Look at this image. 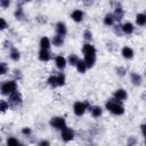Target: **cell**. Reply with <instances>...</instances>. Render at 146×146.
<instances>
[{
  "label": "cell",
  "mask_w": 146,
  "mask_h": 146,
  "mask_svg": "<svg viewBox=\"0 0 146 146\" xmlns=\"http://www.w3.org/2000/svg\"><path fill=\"white\" fill-rule=\"evenodd\" d=\"M82 54H83V60L87 65L88 68H91L94 67V65L96 64V55H97V51H96V48L94 44H91L90 42H84L82 44Z\"/></svg>",
  "instance_id": "1"
},
{
  "label": "cell",
  "mask_w": 146,
  "mask_h": 146,
  "mask_svg": "<svg viewBox=\"0 0 146 146\" xmlns=\"http://www.w3.org/2000/svg\"><path fill=\"white\" fill-rule=\"evenodd\" d=\"M105 107H106V110H107L111 114L116 115V116L123 115L124 112H125L122 102H121V100H117V99H115V98L108 99V100L106 102V104H105Z\"/></svg>",
  "instance_id": "2"
},
{
  "label": "cell",
  "mask_w": 146,
  "mask_h": 146,
  "mask_svg": "<svg viewBox=\"0 0 146 146\" xmlns=\"http://www.w3.org/2000/svg\"><path fill=\"white\" fill-rule=\"evenodd\" d=\"M17 90V81L16 80H6L0 84V92L5 96L10 95Z\"/></svg>",
  "instance_id": "3"
},
{
  "label": "cell",
  "mask_w": 146,
  "mask_h": 146,
  "mask_svg": "<svg viewBox=\"0 0 146 146\" xmlns=\"http://www.w3.org/2000/svg\"><path fill=\"white\" fill-rule=\"evenodd\" d=\"M89 103L88 102H75L73 104V113L76 116H82L89 108Z\"/></svg>",
  "instance_id": "4"
},
{
  "label": "cell",
  "mask_w": 146,
  "mask_h": 146,
  "mask_svg": "<svg viewBox=\"0 0 146 146\" xmlns=\"http://www.w3.org/2000/svg\"><path fill=\"white\" fill-rule=\"evenodd\" d=\"M49 124L51 128H54L55 130H62L63 128L66 127V120L63 116H52L49 121Z\"/></svg>",
  "instance_id": "5"
},
{
  "label": "cell",
  "mask_w": 146,
  "mask_h": 146,
  "mask_svg": "<svg viewBox=\"0 0 146 146\" xmlns=\"http://www.w3.org/2000/svg\"><path fill=\"white\" fill-rule=\"evenodd\" d=\"M74 137H75V131H74L72 128H70V127L66 125L65 128H63V129L60 130V138H62L63 141L68 143V141L73 140Z\"/></svg>",
  "instance_id": "6"
},
{
  "label": "cell",
  "mask_w": 146,
  "mask_h": 146,
  "mask_svg": "<svg viewBox=\"0 0 146 146\" xmlns=\"http://www.w3.org/2000/svg\"><path fill=\"white\" fill-rule=\"evenodd\" d=\"M22 102H23V97H22V94L18 90H15L10 95H8V103H9V105L18 106V105L22 104Z\"/></svg>",
  "instance_id": "7"
},
{
  "label": "cell",
  "mask_w": 146,
  "mask_h": 146,
  "mask_svg": "<svg viewBox=\"0 0 146 146\" xmlns=\"http://www.w3.org/2000/svg\"><path fill=\"white\" fill-rule=\"evenodd\" d=\"M121 55H122V57H123L124 59L131 60V59L135 57V51H133V49H132L131 47L124 46V47L121 49Z\"/></svg>",
  "instance_id": "8"
},
{
  "label": "cell",
  "mask_w": 146,
  "mask_h": 146,
  "mask_svg": "<svg viewBox=\"0 0 146 146\" xmlns=\"http://www.w3.org/2000/svg\"><path fill=\"white\" fill-rule=\"evenodd\" d=\"M121 31H122V34L131 35L135 32V25L131 22H125L121 25Z\"/></svg>",
  "instance_id": "9"
},
{
  "label": "cell",
  "mask_w": 146,
  "mask_h": 146,
  "mask_svg": "<svg viewBox=\"0 0 146 146\" xmlns=\"http://www.w3.org/2000/svg\"><path fill=\"white\" fill-rule=\"evenodd\" d=\"M113 98L123 102V100H125V99L128 98V92H127L125 89H123V88H119V89H116V90L113 92Z\"/></svg>",
  "instance_id": "10"
},
{
  "label": "cell",
  "mask_w": 146,
  "mask_h": 146,
  "mask_svg": "<svg viewBox=\"0 0 146 146\" xmlns=\"http://www.w3.org/2000/svg\"><path fill=\"white\" fill-rule=\"evenodd\" d=\"M55 65H56V67L58 68V70H65V67L67 66V60H66V58L64 57V56H62V55H58V56H56L55 57Z\"/></svg>",
  "instance_id": "11"
},
{
  "label": "cell",
  "mask_w": 146,
  "mask_h": 146,
  "mask_svg": "<svg viewBox=\"0 0 146 146\" xmlns=\"http://www.w3.org/2000/svg\"><path fill=\"white\" fill-rule=\"evenodd\" d=\"M55 30H56V34H59L62 36H65L67 34V26L64 22H57L55 25Z\"/></svg>",
  "instance_id": "12"
},
{
  "label": "cell",
  "mask_w": 146,
  "mask_h": 146,
  "mask_svg": "<svg viewBox=\"0 0 146 146\" xmlns=\"http://www.w3.org/2000/svg\"><path fill=\"white\" fill-rule=\"evenodd\" d=\"M130 81L133 86L139 87V86L143 84V76L137 72H131L130 73Z\"/></svg>",
  "instance_id": "13"
},
{
  "label": "cell",
  "mask_w": 146,
  "mask_h": 146,
  "mask_svg": "<svg viewBox=\"0 0 146 146\" xmlns=\"http://www.w3.org/2000/svg\"><path fill=\"white\" fill-rule=\"evenodd\" d=\"M83 17H84V13L81 10V9H74L72 13H71V18L73 19V22L75 23H80L83 21Z\"/></svg>",
  "instance_id": "14"
},
{
  "label": "cell",
  "mask_w": 146,
  "mask_h": 146,
  "mask_svg": "<svg viewBox=\"0 0 146 146\" xmlns=\"http://www.w3.org/2000/svg\"><path fill=\"white\" fill-rule=\"evenodd\" d=\"M88 110L90 111V114H91L95 119H98V117H100V116L103 115V108H102L100 106H98V105H92V106L90 105Z\"/></svg>",
  "instance_id": "15"
},
{
  "label": "cell",
  "mask_w": 146,
  "mask_h": 146,
  "mask_svg": "<svg viewBox=\"0 0 146 146\" xmlns=\"http://www.w3.org/2000/svg\"><path fill=\"white\" fill-rule=\"evenodd\" d=\"M38 58H39V60L46 63V62L50 60L51 54H50V51L47 50V49H40V50H39V54H38Z\"/></svg>",
  "instance_id": "16"
},
{
  "label": "cell",
  "mask_w": 146,
  "mask_h": 146,
  "mask_svg": "<svg viewBox=\"0 0 146 146\" xmlns=\"http://www.w3.org/2000/svg\"><path fill=\"white\" fill-rule=\"evenodd\" d=\"M112 14H113L114 19H115L116 22H121V21H122V18H123V16H124V10H123V8H122V7L116 6V7H115V9H114V13H112Z\"/></svg>",
  "instance_id": "17"
},
{
  "label": "cell",
  "mask_w": 146,
  "mask_h": 146,
  "mask_svg": "<svg viewBox=\"0 0 146 146\" xmlns=\"http://www.w3.org/2000/svg\"><path fill=\"white\" fill-rule=\"evenodd\" d=\"M39 46H40V49H47L49 50L50 47H51V40L48 38V36H42L39 41Z\"/></svg>",
  "instance_id": "18"
},
{
  "label": "cell",
  "mask_w": 146,
  "mask_h": 146,
  "mask_svg": "<svg viewBox=\"0 0 146 146\" xmlns=\"http://www.w3.org/2000/svg\"><path fill=\"white\" fill-rule=\"evenodd\" d=\"M9 58L14 62H18L21 59V52L17 48L15 47H10V50H9Z\"/></svg>",
  "instance_id": "19"
},
{
  "label": "cell",
  "mask_w": 146,
  "mask_h": 146,
  "mask_svg": "<svg viewBox=\"0 0 146 146\" xmlns=\"http://www.w3.org/2000/svg\"><path fill=\"white\" fill-rule=\"evenodd\" d=\"M14 16H15V18H16L17 21H24V19H25L26 16H25L23 6L17 5V8H16V10H15V13H14Z\"/></svg>",
  "instance_id": "20"
},
{
  "label": "cell",
  "mask_w": 146,
  "mask_h": 146,
  "mask_svg": "<svg viewBox=\"0 0 146 146\" xmlns=\"http://www.w3.org/2000/svg\"><path fill=\"white\" fill-rule=\"evenodd\" d=\"M103 23H104V25H106V26H113L114 23H115V19H114L113 14H112V13H107V14L104 16V18H103Z\"/></svg>",
  "instance_id": "21"
},
{
  "label": "cell",
  "mask_w": 146,
  "mask_h": 146,
  "mask_svg": "<svg viewBox=\"0 0 146 146\" xmlns=\"http://www.w3.org/2000/svg\"><path fill=\"white\" fill-rule=\"evenodd\" d=\"M64 38L65 36H62L59 34H55L51 39V44L55 47H62L64 44Z\"/></svg>",
  "instance_id": "22"
},
{
  "label": "cell",
  "mask_w": 146,
  "mask_h": 146,
  "mask_svg": "<svg viewBox=\"0 0 146 146\" xmlns=\"http://www.w3.org/2000/svg\"><path fill=\"white\" fill-rule=\"evenodd\" d=\"M135 21H136V24H137L138 26H141V27H143V26L146 25V15H145L144 13H139V14L136 15Z\"/></svg>",
  "instance_id": "23"
},
{
  "label": "cell",
  "mask_w": 146,
  "mask_h": 146,
  "mask_svg": "<svg viewBox=\"0 0 146 146\" xmlns=\"http://www.w3.org/2000/svg\"><path fill=\"white\" fill-rule=\"evenodd\" d=\"M75 68H76V71H78L79 73H81V74L86 73V71L88 70V67H87V65H86V63H84L83 59H79V62H78L76 65H75Z\"/></svg>",
  "instance_id": "24"
},
{
  "label": "cell",
  "mask_w": 146,
  "mask_h": 146,
  "mask_svg": "<svg viewBox=\"0 0 146 146\" xmlns=\"http://www.w3.org/2000/svg\"><path fill=\"white\" fill-rule=\"evenodd\" d=\"M79 57H78V55L76 54H71V55H68V57L66 58V60H67V65H71V66H75L76 65V63L79 62Z\"/></svg>",
  "instance_id": "25"
},
{
  "label": "cell",
  "mask_w": 146,
  "mask_h": 146,
  "mask_svg": "<svg viewBox=\"0 0 146 146\" xmlns=\"http://www.w3.org/2000/svg\"><path fill=\"white\" fill-rule=\"evenodd\" d=\"M47 83H48L51 88H57V87H58V83H57V76H56L55 74L48 76V79H47Z\"/></svg>",
  "instance_id": "26"
},
{
  "label": "cell",
  "mask_w": 146,
  "mask_h": 146,
  "mask_svg": "<svg viewBox=\"0 0 146 146\" xmlns=\"http://www.w3.org/2000/svg\"><path fill=\"white\" fill-rule=\"evenodd\" d=\"M57 76V83H58V87H63L65 83H66V76L64 73H58L56 74Z\"/></svg>",
  "instance_id": "27"
},
{
  "label": "cell",
  "mask_w": 146,
  "mask_h": 146,
  "mask_svg": "<svg viewBox=\"0 0 146 146\" xmlns=\"http://www.w3.org/2000/svg\"><path fill=\"white\" fill-rule=\"evenodd\" d=\"M9 110V103L8 100L0 99V113H6Z\"/></svg>",
  "instance_id": "28"
},
{
  "label": "cell",
  "mask_w": 146,
  "mask_h": 146,
  "mask_svg": "<svg viewBox=\"0 0 146 146\" xmlns=\"http://www.w3.org/2000/svg\"><path fill=\"white\" fill-rule=\"evenodd\" d=\"M82 36H83V39H84V41L86 42H90L91 40H92V32L90 31V30H84L83 31V34H82Z\"/></svg>",
  "instance_id": "29"
},
{
  "label": "cell",
  "mask_w": 146,
  "mask_h": 146,
  "mask_svg": "<svg viewBox=\"0 0 146 146\" xmlns=\"http://www.w3.org/2000/svg\"><path fill=\"white\" fill-rule=\"evenodd\" d=\"M8 71H9V67H8L7 63L1 62V63H0V75H5V74H7Z\"/></svg>",
  "instance_id": "30"
},
{
  "label": "cell",
  "mask_w": 146,
  "mask_h": 146,
  "mask_svg": "<svg viewBox=\"0 0 146 146\" xmlns=\"http://www.w3.org/2000/svg\"><path fill=\"white\" fill-rule=\"evenodd\" d=\"M115 73H116V75H119V76H124V75L127 74V68H125L124 66H117V67L115 68Z\"/></svg>",
  "instance_id": "31"
},
{
  "label": "cell",
  "mask_w": 146,
  "mask_h": 146,
  "mask_svg": "<svg viewBox=\"0 0 146 146\" xmlns=\"http://www.w3.org/2000/svg\"><path fill=\"white\" fill-rule=\"evenodd\" d=\"M21 132H22V135H23L24 137H31V136H32V129H31L30 127H24V128H22Z\"/></svg>",
  "instance_id": "32"
},
{
  "label": "cell",
  "mask_w": 146,
  "mask_h": 146,
  "mask_svg": "<svg viewBox=\"0 0 146 146\" xmlns=\"http://www.w3.org/2000/svg\"><path fill=\"white\" fill-rule=\"evenodd\" d=\"M21 141L15 137H8L7 138V145H19Z\"/></svg>",
  "instance_id": "33"
},
{
  "label": "cell",
  "mask_w": 146,
  "mask_h": 146,
  "mask_svg": "<svg viewBox=\"0 0 146 146\" xmlns=\"http://www.w3.org/2000/svg\"><path fill=\"white\" fill-rule=\"evenodd\" d=\"M7 29H8V22L3 17H0V31L7 30Z\"/></svg>",
  "instance_id": "34"
},
{
  "label": "cell",
  "mask_w": 146,
  "mask_h": 146,
  "mask_svg": "<svg viewBox=\"0 0 146 146\" xmlns=\"http://www.w3.org/2000/svg\"><path fill=\"white\" fill-rule=\"evenodd\" d=\"M10 3H11V1H10V0H0V7H1V8H3V9L9 8Z\"/></svg>",
  "instance_id": "35"
},
{
  "label": "cell",
  "mask_w": 146,
  "mask_h": 146,
  "mask_svg": "<svg viewBox=\"0 0 146 146\" xmlns=\"http://www.w3.org/2000/svg\"><path fill=\"white\" fill-rule=\"evenodd\" d=\"M38 145H39V146H49V145H50V143H49L48 140L43 139V140H40V141L38 143Z\"/></svg>",
  "instance_id": "36"
},
{
  "label": "cell",
  "mask_w": 146,
  "mask_h": 146,
  "mask_svg": "<svg viewBox=\"0 0 146 146\" xmlns=\"http://www.w3.org/2000/svg\"><path fill=\"white\" fill-rule=\"evenodd\" d=\"M135 144H137V139L135 137H130L128 139V145H135Z\"/></svg>",
  "instance_id": "37"
},
{
  "label": "cell",
  "mask_w": 146,
  "mask_h": 146,
  "mask_svg": "<svg viewBox=\"0 0 146 146\" xmlns=\"http://www.w3.org/2000/svg\"><path fill=\"white\" fill-rule=\"evenodd\" d=\"M114 31H115V33H116V34L121 35V34H122V31H121V25H120V26H119V25H116V26L114 27Z\"/></svg>",
  "instance_id": "38"
},
{
  "label": "cell",
  "mask_w": 146,
  "mask_h": 146,
  "mask_svg": "<svg viewBox=\"0 0 146 146\" xmlns=\"http://www.w3.org/2000/svg\"><path fill=\"white\" fill-rule=\"evenodd\" d=\"M140 130H141V135H143V137H145V136H146V133H145V123H143V124L140 125Z\"/></svg>",
  "instance_id": "39"
},
{
  "label": "cell",
  "mask_w": 146,
  "mask_h": 146,
  "mask_svg": "<svg viewBox=\"0 0 146 146\" xmlns=\"http://www.w3.org/2000/svg\"><path fill=\"white\" fill-rule=\"evenodd\" d=\"M82 2L86 5V6H90V5H92V0H82Z\"/></svg>",
  "instance_id": "40"
},
{
  "label": "cell",
  "mask_w": 146,
  "mask_h": 146,
  "mask_svg": "<svg viewBox=\"0 0 146 146\" xmlns=\"http://www.w3.org/2000/svg\"><path fill=\"white\" fill-rule=\"evenodd\" d=\"M0 141H1V138H0Z\"/></svg>",
  "instance_id": "41"
}]
</instances>
